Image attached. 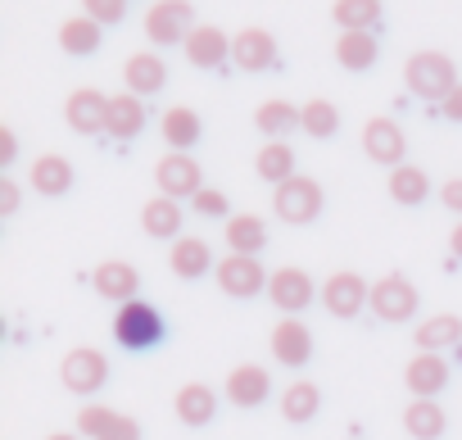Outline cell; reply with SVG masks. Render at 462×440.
I'll list each match as a JSON object with an SVG mask.
<instances>
[{
    "label": "cell",
    "instance_id": "cell-1",
    "mask_svg": "<svg viewBox=\"0 0 462 440\" xmlns=\"http://www.w3.org/2000/svg\"><path fill=\"white\" fill-rule=\"evenodd\" d=\"M403 82H408V91H412L417 100L439 105V100L457 87V69H453V60L439 55V51H417V55L403 64Z\"/></svg>",
    "mask_w": 462,
    "mask_h": 440
},
{
    "label": "cell",
    "instance_id": "cell-2",
    "mask_svg": "<svg viewBox=\"0 0 462 440\" xmlns=\"http://www.w3.org/2000/svg\"><path fill=\"white\" fill-rule=\"evenodd\" d=\"M114 341H118L123 350H132V354L154 350V345L163 341V318H159V309L145 304V300L118 304V314H114Z\"/></svg>",
    "mask_w": 462,
    "mask_h": 440
},
{
    "label": "cell",
    "instance_id": "cell-3",
    "mask_svg": "<svg viewBox=\"0 0 462 440\" xmlns=\"http://www.w3.org/2000/svg\"><path fill=\"white\" fill-rule=\"evenodd\" d=\"M273 209H277V218H282V223H291V228H304V223H313V218L327 209V195H322L318 177H304V173H295L291 182L273 186Z\"/></svg>",
    "mask_w": 462,
    "mask_h": 440
},
{
    "label": "cell",
    "instance_id": "cell-4",
    "mask_svg": "<svg viewBox=\"0 0 462 440\" xmlns=\"http://www.w3.org/2000/svg\"><path fill=\"white\" fill-rule=\"evenodd\" d=\"M190 33H195L190 0H154V5L145 10V37L154 46H186Z\"/></svg>",
    "mask_w": 462,
    "mask_h": 440
},
{
    "label": "cell",
    "instance_id": "cell-5",
    "mask_svg": "<svg viewBox=\"0 0 462 440\" xmlns=\"http://www.w3.org/2000/svg\"><path fill=\"white\" fill-rule=\"evenodd\" d=\"M273 273H263L259 255H226L217 259V291H226L231 300H254L259 291H268Z\"/></svg>",
    "mask_w": 462,
    "mask_h": 440
},
{
    "label": "cell",
    "instance_id": "cell-6",
    "mask_svg": "<svg viewBox=\"0 0 462 440\" xmlns=\"http://www.w3.org/2000/svg\"><path fill=\"white\" fill-rule=\"evenodd\" d=\"M417 286L403 277V273H385L376 286H372V314L381 323H408L417 314Z\"/></svg>",
    "mask_w": 462,
    "mask_h": 440
},
{
    "label": "cell",
    "instance_id": "cell-7",
    "mask_svg": "<svg viewBox=\"0 0 462 440\" xmlns=\"http://www.w3.org/2000/svg\"><path fill=\"white\" fill-rule=\"evenodd\" d=\"M154 182H159V195H172V200H195V195L204 191L199 164H195L186 150H168V154L154 164Z\"/></svg>",
    "mask_w": 462,
    "mask_h": 440
},
{
    "label": "cell",
    "instance_id": "cell-8",
    "mask_svg": "<svg viewBox=\"0 0 462 440\" xmlns=\"http://www.w3.org/2000/svg\"><path fill=\"white\" fill-rule=\"evenodd\" d=\"M403 150H408V136H403V127H399L394 118L376 114V118L363 123V154H367L372 164L399 168V164H403Z\"/></svg>",
    "mask_w": 462,
    "mask_h": 440
},
{
    "label": "cell",
    "instance_id": "cell-9",
    "mask_svg": "<svg viewBox=\"0 0 462 440\" xmlns=\"http://www.w3.org/2000/svg\"><path fill=\"white\" fill-rule=\"evenodd\" d=\"M64 118L78 136H100L109 127V96L96 91V87H78L69 100H64Z\"/></svg>",
    "mask_w": 462,
    "mask_h": 440
},
{
    "label": "cell",
    "instance_id": "cell-10",
    "mask_svg": "<svg viewBox=\"0 0 462 440\" xmlns=\"http://www.w3.org/2000/svg\"><path fill=\"white\" fill-rule=\"evenodd\" d=\"M60 377H64V386H69L73 395H96V390L109 381V363H105L100 350H87V345H82V350L64 354Z\"/></svg>",
    "mask_w": 462,
    "mask_h": 440
},
{
    "label": "cell",
    "instance_id": "cell-11",
    "mask_svg": "<svg viewBox=\"0 0 462 440\" xmlns=\"http://www.w3.org/2000/svg\"><path fill=\"white\" fill-rule=\"evenodd\" d=\"M231 64L245 73H268L277 64V37L268 28H241L231 37Z\"/></svg>",
    "mask_w": 462,
    "mask_h": 440
},
{
    "label": "cell",
    "instance_id": "cell-12",
    "mask_svg": "<svg viewBox=\"0 0 462 440\" xmlns=\"http://www.w3.org/2000/svg\"><path fill=\"white\" fill-rule=\"evenodd\" d=\"M322 304H327L331 318H358L363 304H372V286L358 273H336L322 286Z\"/></svg>",
    "mask_w": 462,
    "mask_h": 440
},
{
    "label": "cell",
    "instance_id": "cell-13",
    "mask_svg": "<svg viewBox=\"0 0 462 440\" xmlns=\"http://www.w3.org/2000/svg\"><path fill=\"white\" fill-rule=\"evenodd\" d=\"M313 277L304 273V268H277L273 273V282H268V300L286 314V318H295V314H304L309 304H313Z\"/></svg>",
    "mask_w": 462,
    "mask_h": 440
},
{
    "label": "cell",
    "instance_id": "cell-14",
    "mask_svg": "<svg viewBox=\"0 0 462 440\" xmlns=\"http://www.w3.org/2000/svg\"><path fill=\"white\" fill-rule=\"evenodd\" d=\"M226 399L236 404V408H259L268 395H273V377H268V368H259V363H236L226 372Z\"/></svg>",
    "mask_w": 462,
    "mask_h": 440
},
{
    "label": "cell",
    "instance_id": "cell-15",
    "mask_svg": "<svg viewBox=\"0 0 462 440\" xmlns=\"http://www.w3.org/2000/svg\"><path fill=\"white\" fill-rule=\"evenodd\" d=\"M268 345H273V359L286 363V368H304V363L313 359V332H309L300 318H282V323L273 327Z\"/></svg>",
    "mask_w": 462,
    "mask_h": 440
},
{
    "label": "cell",
    "instance_id": "cell-16",
    "mask_svg": "<svg viewBox=\"0 0 462 440\" xmlns=\"http://www.w3.org/2000/svg\"><path fill=\"white\" fill-rule=\"evenodd\" d=\"M181 51L195 69H222L231 60V37L222 28H213V23H195V33L186 37Z\"/></svg>",
    "mask_w": 462,
    "mask_h": 440
},
{
    "label": "cell",
    "instance_id": "cell-17",
    "mask_svg": "<svg viewBox=\"0 0 462 440\" xmlns=\"http://www.w3.org/2000/svg\"><path fill=\"white\" fill-rule=\"evenodd\" d=\"M123 82H127L132 96L150 100V96H159V91L168 87V64H163L154 51H136V55L123 64Z\"/></svg>",
    "mask_w": 462,
    "mask_h": 440
},
{
    "label": "cell",
    "instance_id": "cell-18",
    "mask_svg": "<svg viewBox=\"0 0 462 440\" xmlns=\"http://www.w3.org/2000/svg\"><path fill=\"white\" fill-rule=\"evenodd\" d=\"M168 268H172L181 282L208 277V273H213V250H208V241H199V237H177L172 250H168Z\"/></svg>",
    "mask_w": 462,
    "mask_h": 440
},
{
    "label": "cell",
    "instance_id": "cell-19",
    "mask_svg": "<svg viewBox=\"0 0 462 440\" xmlns=\"http://www.w3.org/2000/svg\"><path fill=\"white\" fill-rule=\"evenodd\" d=\"M403 381H408L412 399H435L448 386V363L439 354H412L403 368Z\"/></svg>",
    "mask_w": 462,
    "mask_h": 440
},
{
    "label": "cell",
    "instance_id": "cell-20",
    "mask_svg": "<svg viewBox=\"0 0 462 440\" xmlns=\"http://www.w3.org/2000/svg\"><path fill=\"white\" fill-rule=\"evenodd\" d=\"M141 228H145V237H154V241H177V237H181V200H172V195L145 200Z\"/></svg>",
    "mask_w": 462,
    "mask_h": 440
},
{
    "label": "cell",
    "instance_id": "cell-21",
    "mask_svg": "<svg viewBox=\"0 0 462 440\" xmlns=\"http://www.w3.org/2000/svg\"><path fill=\"white\" fill-rule=\"evenodd\" d=\"M96 291L105 295V300H114V304H127V300H136V286H141V273L127 264V259H109V264H100L96 268Z\"/></svg>",
    "mask_w": 462,
    "mask_h": 440
},
{
    "label": "cell",
    "instance_id": "cell-22",
    "mask_svg": "<svg viewBox=\"0 0 462 440\" xmlns=\"http://www.w3.org/2000/svg\"><path fill=\"white\" fill-rule=\"evenodd\" d=\"M114 141H132L145 132V100L123 91V96H109V127H105Z\"/></svg>",
    "mask_w": 462,
    "mask_h": 440
},
{
    "label": "cell",
    "instance_id": "cell-23",
    "mask_svg": "<svg viewBox=\"0 0 462 440\" xmlns=\"http://www.w3.org/2000/svg\"><path fill=\"white\" fill-rule=\"evenodd\" d=\"M462 345V318L457 314H435L426 323H417V350L421 354H444Z\"/></svg>",
    "mask_w": 462,
    "mask_h": 440
},
{
    "label": "cell",
    "instance_id": "cell-24",
    "mask_svg": "<svg viewBox=\"0 0 462 440\" xmlns=\"http://www.w3.org/2000/svg\"><path fill=\"white\" fill-rule=\"evenodd\" d=\"M159 136L168 141V150H190V145L204 136V123H199V114H195V109L172 105V109L159 118Z\"/></svg>",
    "mask_w": 462,
    "mask_h": 440
},
{
    "label": "cell",
    "instance_id": "cell-25",
    "mask_svg": "<svg viewBox=\"0 0 462 440\" xmlns=\"http://www.w3.org/2000/svg\"><path fill=\"white\" fill-rule=\"evenodd\" d=\"M226 246H231V255H259L268 246V223L254 213H231L226 218Z\"/></svg>",
    "mask_w": 462,
    "mask_h": 440
},
{
    "label": "cell",
    "instance_id": "cell-26",
    "mask_svg": "<svg viewBox=\"0 0 462 440\" xmlns=\"http://www.w3.org/2000/svg\"><path fill=\"white\" fill-rule=\"evenodd\" d=\"M376 55H381V46L372 33H340L336 37V64L349 73H367L376 64Z\"/></svg>",
    "mask_w": 462,
    "mask_h": 440
},
{
    "label": "cell",
    "instance_id": "cell-27",
    "mask_svg": "<svg viewBox=\"0 0 462 440\" xmlns=\"http://www.w3.org/2000/svg\"><path fill=\"white\" fill-rule=\"evenodd\" d=\"M177 417H181V426H208L213 422V413H217V395L208 390V386H199V381H190V386H181L177 390Z\"/></svg>",
    "mask_w": 462,
    "mask_h": 440
},
{
    "label": "cell",
    "instance_id": "cell-28",
    "mask_svg": "<svg viewBox=\"0 0 462 440\" xmlns=\"http://www.w3.org/2000/svg\"><path fill=\"white\" fill-rule=\"evenodd\" d=\"M318 408H322V390H318L313 381H291V386L282 390V417H286L291 426L313 422Z\"/></svg>",
    "mask_w": 462,
    "mask_h": 440
},
{
    "label": "cell",
    "instance_id": "cell-29",
    "mask_svg": "<svg viewBox=\"0 0 462 440\" xmlns=\"http://www.w3.org/2000/svg\"><path fill=\"white\" fill-rule=\"evenodd\" d=\"M426 195H430V177H426L421 168H412V164L390 168V200H394V204L417 209V204H426Z\"/></svg>",
    "mask_w": 462,
    "mask_h": 440
},
{
    "label": "cell",
    "instance_id": "cell-30",
    "mask_svg": "<svg viewBox=\"0 0 462 440\" xmlns=\"http://www.w3.org/2000/svg\"><path fill=\"white\" fill-rule=\"evenodd\" d=\"M403 431L412 440H439L444 435V408L435 399H412L403 408Z\"/></svg>",
    "mask_w": 462,
    "mask_h": 440
},
{
    "label": "cell",
    "instance_id": "cell-31",
    "mask_svg": "<svg viewBox=\"0 0 462 440\" xmlns=\"http://www.w3.org/2000/svg\"><path fill=\"white\" fill-rule=\"evenodd\" d=\"M254 127H259L268 141H282V136H291V127H300V109H295L291 100H263V105L254 109Z\"/></svg>",
    "mask_w": 462,
    "mask_h": 440
},
{
    "label": "cell",
    "instance_id": "cell-32",
    "mask_svg": "<svg viewBox=\"0 0 462 440\" xmlns=\"http://www.w3.org/2000/svg\"><path fill=\"white\" fill-rule=\"evenodd\" d=\"M254 173H259L263 182H273V186L291 182V177H295V150H291L286 141H268V145L254 154Z\"/></svg>",
    "mask_w": 462,
    "mask_h": 440
},
{
    "label": "cell",
    "instance_id": "cell-33",
    "mask_svg": "<svg viewBox=\"0 0 462 440\" xmlns=\"http://www.w3.org/2000/svg\"><path fill=\"white\" fill-rule=\"evenodd\" d=\"M32 186H37V195H64L73 186V164L64 154H42L32 164Z\"/></svg>",
    "mask_w": 462,
    "mask_h": 440
},
{
    "label": "cell",
    "instance_id": "cell-34",
    "mask_svg": "<svg viewBox=\"0 0 462 440\" xmlns=\"http://www.w3.org/2000/svg\"><path fill=\"white\" fill-rule=\"evenodd\" d=\"M331 19L340 23V33H372L381 23V0H336Z\"/></svg>",
    "mask_w": 462,
    "mask_h": 440
},
{
    "label": "cell",
    "instance_id": "cell-35",
    "mask_svg": "<svg viewBox=\"0 0 462 440\" xmlns=\"http://www.w3.org/2000/svg\"><path fill=\"white\" fill-rule=\"evenodd\" d=\"M100 37H105V28H100L96 19H87V14L64 19V28H60V46H64L69 55H96V51H100Z\"/></svg>",
    "mask_w": 462,
    "mask_h": 440
},
{
    "label": "cell",
    "instance_id": "cell-36",
    "mask_svg": "<svg viewBox=\"0 0 462 440\" xmlns=\"http://www.w3.org/2000/svg\"><path fill=\"white\" fill-rule=\"evenodd\" d=\"M300 127L313 136V141H327V136H336L340 132V109L331 105V100H309L304 109H300Z\"/></svg>",
    "mask_w": 462,
    "mask_h": 440
},
{
    "label": "cell",
    "instance_id": "cell-37",
    "mask_svg": "<svg viewBox=\"0 0 462 440\" xmlns=\"http://www.w3.org/2000/svg\"><path fill=\"white\" fill-rule=\"evenodd\" d=\"M82 14L96 19L100 28H114L127 19V0H82Z\"/></svg>",
    "mask_w": 462,
    "mask_h": 440
},
{
    "label": "cell",
    "instance_id": "cell-38",
    "mask_svg": "<svg viewBox=\"0 0 462 440\" xmlns=\"http://www.w3.org/2000/svg\"><path fill=\"white\" fill-rule=\"evenodd\" d=\"M109 417H114V408H105V404H87V408L78 413V431L96 440V435L109 426Z\"/></svg>",
    "mask_w": 462,
    "mask_h": 440
},
{
    "label": "cell",
    "instance_id": "cell-39",
    "mask_svg": "<svg viewBox=\"0 0 462 440\" xmlns=\"http://www.w3.org/2000/svg\"><path fill=\"white\" fill-rule=\"evenodd\" d=\"M190 209H195L199 218H226V195L213 191V186H204V191L190 200Z\"/></svg>",
    "mask_w": 462,
    "mask_h": 440
},
{
    "label": "cell",
    "instance_id": "cell-40",
    "mask_svg": "<svg viewBox=\"0 0 462 440\" xmlns=\"http://www.w3.org/2000/svg\"><path fill=\"white\" fill-rule=\"evenodd\" d=\"M96 440H141V426H136V417L114 413V417H109V426H105Z\"/></svg>",
    "mask_w": 462,
    "mask_h": 440
},
{
    "label": "cell",
    "instance_id": "cell-41",
    "mask_svg": "<svg viewBox=\"0 0 462 440\" xmlns=\"http://www.w3.org/2000/svg\"><path fill=\"white\" fill-rule=\"evenodd\" d=\"M439 114H444L448 123H462V82H457V87H453V91L439 100Z\"/></svg>",
    "mask_w": 462,
    "mask_h": 440
},
{
    "label": "cell",
    "instance_id": "cell-42",
    "mask_svg": "<svg viewBox=\"0 0 462 440\" xmlns=\"http://www.w3.org/2000/svg\"><path fill=\"white\" fill-rule=\"evenodd\" d=\"M439 200H444V209H453V213L462 218V177L444 182V186H439Z\"/></svg>",
    "mask_w": 462,
    "mask_h": 440
},
{
    "label": "cell",
    "instance_id": "cell-43",
    "mask_svg": "<svg viewBox=\"0 0 462 440\" xmlns=\"http://www.w3.org/2000/svg\"><path fill=\"white\" fill-rule=\"evenodd\" d=\"M14 154H19L14 132H10V127H0V168H10V164H14Z\"/></svg>",
    "mask_w": 462,
    "mask_h": 440
},
{
    "label": "cell",
    "instance_id": "cell-44",
    "mask_svg": "<svg viewBox=\"0 0 462 440\" xmlns=\"http://www.w3.org/2000/svg\"><path fill=\"white\" fill-rule=\"evenodd\" d=\"M19 209V186L10 177H0V213H14Z\"/></svg>",
    "mask_w": 462,
    "mask_h": 440
},
{
    "label": "cell",
    "instance_id": "cell-45",
    "mask_svg": "<svg viewBox=\"0 0 462 440\" xmlns=\"http://www.w3.org/2000/svg\"><path fill=\"white\" fill-rule=\"evenodd\" d=\"M448 246H453V259H462V223L453 228V237H448Z\"/></svg>",
    "mask_w": 462,
    "mask_h": 440
},
{
    "label": "cell",
    "instance_id": "cell-46",
    "mask_svg": "<svg viewBox=\"0 0 462 440\" xmlns=\"http://www.w3.org/2000/svg\"><path fill=\"white\" fill-rule=\"evenodd\" d=\"M46 440H82V435H73V431H55V435H46Z\"/></svg>",
    "mask_w": 462,
    "mask_h": 440
},
{
    "label": "cell",
    "instance_id": "cell-47",
    "mask_svg": "<svg viewBox=\"0 0 462 440\" xmlns=\"http://www.w3.org/2000/svg\"><path fill=\"white\" fill-rule=\"evenodd\" d=\"M349 440H358V435H349Z\"/></svg>",
    "mask_w": 462,
    "mask_h": 440
}]
</instances>
